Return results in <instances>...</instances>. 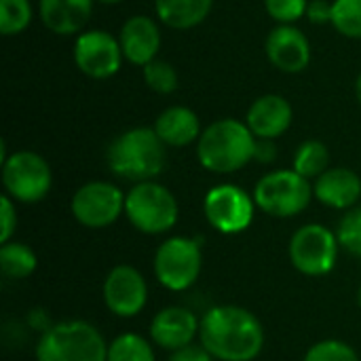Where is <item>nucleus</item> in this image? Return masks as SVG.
I'll return each mask as SVG.
<instances>
[{"label": "nucleus", "mask_w": 361, "mask_h": 361, "mask_svg": "<svg viewBox=\"0 0 361 361\" xmlns=\"http://www.w3.org/2000/svg\"><path fill=\"white\" fill-rule=\"evenodd\" d=\"M199 341L214 360L254 361L264 347V330L252 311L237 305H220L203 315Z\"/></svg>", "instance_id": "obj_1"}, {"label": "nucleus", "mask_w": 361, "mask_h": 361, "mask_svg": "<svg viewBox=\"0 0 361 361\" xmlns=\"http://www.w3.org/2000/svg\"><path fill=\"white\" fill-rule=\"evenodd\" d=\"M258 137L235 118H220L203 129L197 142L199 163L212 173H235L256 159Z\"/></svg>", "instance_id": "obj_2"}, {"label": "nucleus", "mask_w": 361, "mask_h": 361, "mask_svg": "<svg viewBox=\"0 0 361 361\" xmlns=\"http://www.w3.org/2000/svg\"><path fill=\"white\" fill-rule=\"evenodd\" d=\"M165 144L150 127H135L112 140L108 146V167L118 178L148 182L163 173L167 152Z\"/></svg>", "instance_id": "obj_3"}, {"label": "nucleus", "mask_w": 361, "mask_h": 361, "mask_svg": "<svg viewBox=\"0 0 361 361\" xmlns=\"http://www.w3.org/2000/svg\"><path fill=\"white\" fill-rule=\"evenodd\" d=\"M36 361H108V343L87 322H59L42 332Z\"/></svg>", "instance_id": "obj_4"}, {"label": "nucleus", "mask_w": 361, "mask_h": 361, "mask_svg": "<svg viewBox=\"0 0 361 361\" xmlns=\"http://www.w3.org/2000/svg\"><path fill=\"white\" fill-rule=\"evenodd\" d=\"M125 216L131 226L144 235H163L178 222L180 207L173 192L154 182H137L125 195Z\"/></svg>", "instance_id": "obj_5"}, {"label": "nucleus", "mask_w": 361, "mask_h": 361, "mask_svg": "<svg viewBox=\"0 0 361 361\" xmlns=\"http://www.w3.org/2000/svg\"><path fill=\"white\" fill-rule=\"evenodd\" d=\"M313 199V186L294 169H277L262 176L254 188L256 207L273 218L302 214Z\"/></svg>", "instance_id": "obj_6"}, {"label": "nucleus", "mask_w": 361, "mask_h": 361, "mask_svg": "<svg viewBox=\"0 0 361 361\" xmlns=\"http://www.w3.org/2000/svg\"><path fill=\"white\" fill-rule=\"evenodd\" d=\"M152 269L157 281L171 292H184L192 288L203 269L201 243L190 237L165 239L157 247Z\"/></svg>", "instance_id": "obj_7"}, {"label": "nucleus", "mask_w": 361, "mask_h": 361, "mask_svg": "<svg viewBox=\"0 0 361 361\" xmlns=\"http://www.w3.org/2000/svg\"><path fill=\"white\" fill-rule=\"evenodd\" d=\"M2 184L13 201L38 203L53 186V171L40 154L17 150L2 163Z\"/></svg>", "instance_id": "obj_8"}, {"label": "nucleus", "mask_w": 361, "mask_h": 361, "mask_svg": "<svg viewBox=\"0 0 361 361\" xmlns=\"http://www.w3.org/2000/svg\"><path fill=\"white\" fill-rule=\"evenodd\" d=\"M338 237L324 224H305L290 239V260L307 277L328 275L338 258Z\"/></svg>", "instance_id": "obj_9"}, {"label": "nucleus", "mask_w": 361, "mask_h": 361, "mask_svg": "<svg viewBox=\"0 0 361 361\" xmlns=\"http://www.w3.org/2000/svg\"><path fill=\"white\" fill-rule=\"evenodd\" d=\"M256 209L254 197L235 184H218L209 188L203 199V214L209 226L222 235H239L247 231L254 222Z\"/></svg>", "instance_id": "obj_10"}, {"label": "nucleus", "mask_w": 361, "mask_h": 361, "mask_svg": "<svg viewBox=\"0 0 361 361\" xmlns=\"http://www.w3.org/2000/svg\"><path fill=\"white\" fill-rule=\"evenodd\" d=\"M70 209L85 228H108L125 214V195L112 182H87L74 192Z\"/></svg>", "instance_id": "obj_11"}, {"label": "nucleus", "mask_w": 361, "mask_h": 361, "mask_svg": "<svg viewBox=\"0 0 361 361\" xmlns=\"http://www.w3.org/2000/svg\"><path fill=\"white\" fill-rule=\"evenodd\" d=\"M123 49L118 38L104 30H89L76 38L74 63L89 78H110L121 70Z\"/></svg>", "instance_id": "obj_12"}, {"label": "nucleus", "mask_w": 361, "mask_h": 361, "mask_svg": "<svg viewBox=\"0 0 361 361\" xmlns=\"http://www.w3.org/2000/svg\"><path fill=\"white\" fill-rule=\"evenodd\" d=\"M104 302L116 317H135L148 302V286L144 275L129 264L114 267L104 279Z\"/></svg>", "instance_id": "obj_13"}, {"label": "nucleus", "mask_w": 361, "mask_h": 361, "mask_svg": "<svg viewBox=\"0 0 361 361\" xmlns=\"http://www.w3.org/2000/svg\"><path fill=\"white\" fill-rule=\"evenodd\" d=\"M201 330V319L186 307H165L150 322V338L165 351H180L192 345Z\"/></svg>", "instance_id": "obj_14"}, {"label": "nucleus", "mask_w": 361, "mask_h": 361, "mask_svg": "<svg viewBox=\"0 0 361 361\" xmlns=\"http://www.w3.org/2000/svg\"><path fill=\"white\" fill-rule=\"evenodd\" d=\"M267 57L281 72H302L311 61L309 38L294 25H277L267 38Z\"/></svg>", "instance_id": "obj_15"}, {"label": "nucleus", "mask_w": 361, "mask_h": 361, "mask_svg": "<svg viewBox=\"0 0 361 361\" xmlns=\"http://www.w3.org/2000/svg\"><path fill=\"white\" fill-rule=\"evenodd\" d=\"M118 42L125 59L144 68L157 59L161 49V32L148 15H133L123 23Z\"/></svg>", "instance_id": "obj_16"}, {"label": "nucleus", "mask_w": 361, "mask_h": 361, "mask_svg": "<svg viewBox=\"0 0 361 361\" xmlns=\"http://www.w3.org/2000/svg\"><path fill=\"white\" fill-rule=\"evenodd\" d=\"M292 116L294 112L290 102L277 93H269L250 106L245 125L258 140H275L290 129Z\"/></svg>", "instance_id": "obj_17"}, {"label": "nucleus", "mask_w": 361, "mask_h": 361, "mask_svg": "<svg viewBox=\"0 0 361 361\" xmlns=\"http://www.w3.org/2000/svg\"><path fill=\"white\" fill-rule=\"evenodd\" d=\"M313 197L332 209H353L361 197L360 176L347 167H332L315 180Z\"/></svg>", "instance_id": "obj_18"}, {"label": "nucleus", "mask_w": 361, "mask_h": 361, "mask_svg": "<svg viewBox=\"0 0 361 361\" xmlns=\"http://www.w3.org/2000/svg\"><path fill=\"white\" fill-rule=\"evenodd\" d=\"M93 11V0H40L38 15L47 30L59 36L80 32Z\"/></svg>", "instance_id": "obj_19"}, {"label": "nucleus", "mask_w": 361, "mask_h": 361, "mask_svg": "<svg viewBox=\"0 0 361 361\" xmlns=\"http://www.w3.org/2000/svg\"><path fill=\"white\" fill-rule=\"evenodd\" d=\"M161 142L171 148H182L201 137V123L199 116L186 106H171L163 110L152 127Z\"/></svg>", "instance_id": "obj_20"}, {"label": "nucleus", "mask_w": 361, "mask_h": 361, "mask_svg": "<svg viewBox=\"0 0 361 361\" xmlns=\"http://www.w3.org/2000/svg\"><path fill=\"white\" fill-rule=\"evenodd\" d=\"M214 0H154L159 19L171 30H190L212 11Z\"/></svg>", "instance_id": "obj_21"}, {"label": "nucleus", "mask_w": 361, "mask_h": 361, "mask_svg": "<svg viewBox=\"0 0 361 361\" xmlns=\"http://www.w3.org/2000/svg\"><path fill=\"white\" fill-rule=\"evenodd\" d=\"M38 267L36 252L19 241L2 243L0 247V271L8 279H25Z\"/></svg>", "instance_id": "obj_22"}, {"label": "nucleus", "mask_w": 361, "mask_h": 361, "mask_svg": "<svg viewBox=\"0 0 361 361\" xmlns=\"http://www.w3.org/2000/svg\"><path fill=\"white\" fill-rule=\"evenodd\" d=\"M328 163H330V152L326 144L317 140H309L300 144L294 154V171L307 180H313V178L317 180L324 171H328Z\"/></svg>", "instance_id": "obj_23"}, {"label": "nucleus", "mask_w": 361, "mask_h": 361, "mask_svg": "<svg viewBox=\"0 0 361 361\" xmlns=\"http://www.w3.org/2000/svg\"><path fill=\"white\" fill-rule=\"evenodd\" d=\"M108 361H157V357L146 338L125 332L108 345Z\"/></svg>", "instance_id": "obj_24"}, {"label": "nucleus", "mask_w": 361, "mask_h": 361, "mask_svg": "<svg viewBox=\"0 0 361 361\" xmlns=\"http://www.w3.org/2000/svg\"><path fill=\"white\" fill-rule=\"evenodd\" d=\"M32 21L30 0H0V32L4 36L21 34Z\"/></svg>", "instance_id": "obj_25"}, {"label": "nucleus", "mask_w": 361, "mask_h": 361, "mask_svg": "<svg viewBox=\"0 0 361 361\" xmlns=\"http://www.w3.org/2000/svg\"><path fill=\"white\" fill-rule=\"evenodd\" d=\"M332 25L347 38H361V0H334Z\"/></svg>", "instance_id": "obj_26"}, {"label": "nucleus", "mask_w": 361, "mask_h": 361, "mask_svg": "<svg viewBox=\"0 0 361 361\" xmlns=\"http://www.w3.org/2000/svg\"><path fill=\"white\" fill-rule=\"evenodd\" d=\"M144 80L152 91L163 95L173 93L178 89V72L173 70L171 63L161 59H154L144 66Z\"/></svg>", "instance_id": "obj_27"}, {"label": "nucleus", "mask_w": 361, "mask_h": 361, "mask_svg": "<svg viewBox=\"0 0 361 361\" xmlns=\"http://www.w3.org/2000/svg\"><path fill=\"white\" fill-rule=\"evenodd\" d=\"M302 361H360L355 349L343 341H334V338H328V341H319L315 343L307 353H305V360Z\"/></svg>", "instance_id": "obj_28"}, {"label": "nucleus", "mask_w": 361, "mask_h": 361, "mask_svg": "<svg viewBox=\"0 0 361 361\" xmlns=\"http://www.w3.org/2000/svg\"><path fill=\"white\" fill-rule=\"evenodd\" d=\"M338 243L349 254L361 258V207L349 209L338 224Z\"/></svg>", "instance_id": "obj_29"}, {"label": "nucleus", "mask_w": 361, "mask_h": 361, "mask_svg": "<svg viewBox=\"0 0 361 361\" xmlns=\"http://www.w3.org/2000/svg\"><path fill=\"white\" fill-rule=\"evenodd\" d=\"M264 6H267V13L275 21H279L281 25L283 23L292 25L302 15H307L309 2L307 0H264Z\"/></svg>", "instance_id": "obj_30"}, {"label": "nucleus", "mask_w": 361, "mask_h": 361, "mask_svg": "<svg viewBox=\"0 0 361 361\" xmlns=\"http://www.w3.org/2000/svg\"><path fill=\"white\" fill-rule=\"evenodd\" d=\"M0 220H2L0 243H8L17 231V209H15V203L8 195H2V199H0Z\"/></svg>", "instance_id": "obj_31"}, {"label": "nucleus", "mask_w": 361, "mask_h": 361, "mask_svg": "<svg viewBox=\"0 0 361 361\" xmlns=\"http://www.w3.org/2000/svg\"><path fill=\"white\" fill-rule=\"evenodd\" d=\"M169 361H216L203 345H188L180 351H173Z\"/></svg>", "instance_id": "obj_32"}, {"label": "nucleus", "mask_w": 361, "mask_h": 361, "mask_svg": "<svg viewBox=\"0 0 361 361\" xmlns=\"http://www.w3.org/2000/svg\"><path fill=\"white\" fill-rule=\"evenodd\" d=\"M307 17L311 23H332V2L326 0H313L307 6Z\"/></svg>", "instance_id": "obj_33"}, {"label": "nucleus", "mask_w": 361, "mask_h": 361, "mask_svg": "<svg viewBox=\"0 0 361 361\" xmlns=\"http://www.w3.org/2000/svg\"><path fill=\"white\" fill-rule=\"evenodd\" d=\"M275 154H277V150H275L273 140H258V142H256V159H258V161H262V163L273 161Z\"/></svg>", "instance_id": "obj_34"}, {"label": "nucleus", "mask_w": 361, "mask_h": 361, "mask_svg": "<svg viewBox=\"0 0 361 361\" xmlns=\"http://www.w3.org/2000/svg\"><path fill=\"white\" fill-rule=\"evenodd\" d=\"M355 95H357V99H360L361 104V74L357 76V82H355Z\"/></svg>", "instance_id": "obj_35"}, {"label": "nucleus", "mask_w": 361, "mask_h": 361, "mask_svg": "<svg viewBox=\"0 0 361 361\" xmlns=\"http://www.w3.org/2000/svg\"><path fill=\"white\" fill-rule=\"evenodd\" d=\"M99 2H104V4H118V2H123V0H99Z\"/></svg>", "instance_id": "obj_36"}, {"label": "nucleus", "mask_w": 361, "mask_h": 361, "mask_svg": "<svg viewBox=\"0 0 361 361\" xmlns=\"http://www.w3.org/2000/svg\"><path fill=\"white\" fill-rule=\"evenodd\" d=\"M357 300H360V307H361V288H360V296H357Z\"/></svg>", "instance_id": "obj_37"}]
</instances>
